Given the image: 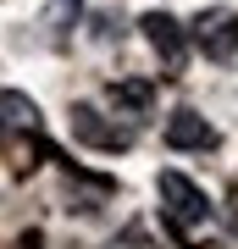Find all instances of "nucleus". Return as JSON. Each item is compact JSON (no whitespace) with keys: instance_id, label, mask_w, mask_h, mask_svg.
Returning a JSON list of instances; mask_svg holds the SVG:
<instances>
[{"instance_id":"f257e3e1","label":"nucleus","mask_w":238,"mask_h":249,"mask_svg":"<svg viewBox=\"0 0 238 249\" xmlns=\"http://www.w3.org/2000/svg\"><path fill=\"white\" fill-rule=\"evenodd\" d=\"M155 194H161V211H166V222H172L177 232H200L205 222H211V194H205L188 172L166 166V172L155 178Z\"/></svg>"},{"instance_id":"f03ea898","label":"nucleus","mask_w":238,"mask_h":249,"mask_svg":"<svg viewBox=\"0 0 238 249\" xmlns=\"http://www.w3.org/2000/svg\"><path fill=\"white\" fill-rule=\"evenodd\" d=\"M194 45L211 55V61H233L238 55V11L233 6H211L194 17Z\"/></svg>"},{"instance_id":"7ed1b4c3","label":"nucleus","mask_w":238,"mask_h":249,"mask_svg":"<svg viewBox=\"0 0 238 249\" xmlns=\"http://www.w3.org/2000/svg\"><path fill=\"white\" fill-rule=\"evenodd\" d=\"M161 139H166L172 150H216V127L205 122L200 111H172Z\"/></svg>"},{"instance_id":"20e7f679","label":"nucleus","mask_w":238,"mask_h":249,"mask_svg":"<svg viewBox=\"0 0 238 249\" xmlns=\"http://www.w3.org/2000/svg\"><path fill=\"white\" fill-rule=\"evenodd\" d=\"M139 28H144V39H150V50H155L172 72L183 67V28H177V17H166V11H150Z\"/></svg>"},{"instance_id":"39448f33","label":"nucleus","mask_w":238,"mask_h":249,"mask_svg":"<svg viewBox=\"0 0 238 249\" xmlns=\"http://www.w3.org/2000/svg\"><path fill=\"white\" fill-rule=\"evenodd\" d=\"M72 133H78L83 144H100V150H122V144H133L128 127H100V111L94 106H72Z\"/></svg>"},{"instance_id":"423d86ee","label":"nucleus","mask_w":238,"mask_h":249,"mask_svg":"<svg viewBox=\"0 0 238 249\" xmlns=\"http://www.w3.org/2000/svg\"><path fill=\"white\" fill-rule=\"evenodd\" d=\"M0 122H11V127H34L39 122V106H34V100H28V94H17V89H0Z\"/></svg>"},{"instance_id":"0eeeda50","label":"nucleus","mask_w":238,"mask_h":249,"mask_svg":"<svg viewBox=\"0 0 238 249\" xmlns=\"http://www.w3.org/2000/svg\"><path fill=\"white\" fill-rule=\"evenodd\" d=\"M111 106H133V111L150 106V83H116V89H111Z\"/></svg>"},{"instance_id":"6e6552de","label":"nucleus","mask_w":238,"mask_h":249,"mask_svg":"<svg viewBox=\"0 0 238 249\" xmlns=\"http://www.w3.org/2000/svg\"><path fill=\"white\" fill-rule=\"evenodd\" d=\"M78 6H83V0H50V22H55V28H67L72 17H78Z\"/></svg>"}]
</instances>
